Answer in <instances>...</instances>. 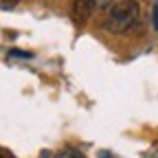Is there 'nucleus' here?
<instances>
[{"label": "nucleus", "instance_id": "nucleus-1", "mask_svg": "<svg viewBox=\"0 0 158 158\" xmlns=\"http://www.w3.org/2000/svg\"><path fill=\"white\" fill-rule=\"evenodd\" d=\"M138 15H141V7H138L136 0H121V2H116L108 9L103 18V29L114 35L127 33L138 22Z\"/></svg>", "mask_w": 158, "mask_h": 158}, {"label": "nucleus", "instance_id": "nucleus-7", "mask_svg": "<svg viewBox=\"0 0 158 158\" xmlns=\"http://www.w3.org/2000/svg\"><path fill=\"white\" fill-rule=\"evenodd\" d=\"M94 2H97V7H99V5H106L108 0H94Z\"/></svg>", "mask_w": 158, "mask_h": 158}, {"label": "nucleus", "instance_id": "nucleus-3", "mask_svg": "<svg viewBox=\"0 0 158 158\" xmlns=\"http://www.w3.org/2000/svg\"><path fill=\"white\" fill-rule=\"evenodd\" d=\"M57 158H86L79 149H73V147H66V149H62L57 154Z\"/></svg>", "mask_w": 158, "mask_h": 158}, {"label": "nucleus", "instance_id": "nucleus-6", "mask_svg": "<svg viewBox=\"0 0 158 158\" xmlns=\"http://www.w3.org/2000/svg\"><path fill=\"white\" fill-rule=\"evenodd\" d=\"M99 158H116L112 152H101V154H99Z\"/></svg>", "mask_w": 158, "mask_h": 158}, {"label": "nucleus", "instance_id": "nucleus-2", "mask_svg": "<svg viewBox=\"0 0 158 158\" xmlns=\"http://www.w3.org/2000/svg\"><path fill=\"white\" fill-rule=\"evenodd\" d=\"M94 9H97L94 0H75V2L70 5V18H73V22L75 24H86Z\"/></svg>", "mask_w": 158, "mask_h": 158}, {"label": "nucleus", "instance_id": "nucleus-5", "mask_svg": "<svg viewBox=\"0 0 158 158\" xmlns=\"http://www.w3.org/2000/svg\"><path fill=\"white\" fill-rule=\"evenodd\" d=\"M152 20H154V29L158 31V5L154 7V15H152Z\"/></svg>", "mask_w": 158, "mask_h": 158}, {"label": "nucleus", "instance_id": "nucleus-4", "mask_svg": "<svg viewBox=\"0 0 158 158\" xmlns=\"http://www.w3.org/2000/svg\"><path fill=\"white\" fill-rule=\"evenodd\" d=\"M15 2H18V0H0V7H2V9H11Z\"/></svg>", "mask_w": 158, "mask_h": 158}]
</instances>
